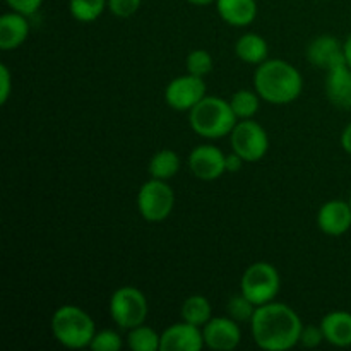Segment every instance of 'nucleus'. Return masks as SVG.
<instances>
[{"instance_id": "1", "label": "nucleus", "mask_w": 351, "mask_h": 351, "mask_svg": "<svg viewBox=\"0 0 351 351\" xmlns=\"http://www.w3.org/2000/svg\"><path fill=\"white\" fill-rule=\"evenodd\" d=\"M250 328L254 341L259 348L287 351L300 343L304 324L290 305L273 300L256 308Z\"/></svg>"}, {"instance_id": "2", "label": "nucleus", "mask_w": 351, "mask_h": 351, "mask_svg": "<svg viewBox=\"0 0 351 351\" xmlns=\"http://www.w3.org/2000/svg\"><path fill=\"white\" fill-rule=\"evenodd\" d=\"M254 89L257 95L273 105H288L302 95L304 79L297 67L281 58H267L257 65L254 74Z\"/></svg>"}, {"instance_id": "3", "label": "nucleus", "mask_w": 351, "mask_h": 351, "mask_svg": "<svg viewBox=\"0 0 351 351\" xmlns=\"http://www.w3.org/2000/svg\"><path fill=\"white\" fill-rule=\"evenodd\" d=\"M239 119L233 113L230 101L218 96H204L191 110L189 123L197 136L206 139H219L232 134Z\"/></svg>"}, {"instance_id": "4", "label": "nucleus", "mask_w": 351, "mask_h": 351, "mask_svg": "<svg viewBox=\"0 0 351 351\" xmlns=\"http://www.w3.org/2000/svg\"><path fill=\"white\" fill-rule=\"evenodd\" d=\"M51 332L62 346L71 350L89 348L96 335L91 315L77 305H62L51 315Z\"/></svg>"}, {"instance_id": "5", "label": "nucleus", "mask_w": 351, "mask_h": 351, "mask_svg": "<svg viewBox=\"0 0 351 351\" xmlns=\"http://www.w3.org/2000/svg\"><path fill=\"white\" fill-rule=\"evenodd\" d=\"M280 273L269 263L250 264L240 280V291L257 307L273 302L280 293Z\"/></svg>"}, {"instance_id": "6", "label": "nucleus", "mask_w": 351, "mask_h": 351, "mask_svg": "<svg viewBox=\"0 0 351 351\" xmlns=\"http://www.w3.org/2000/svg\"><path fill=\"white\" fill-rule=\"evenodd\" d=\"M110 315L120 329H132L144 324L147 317L146 295L134 287H122L110 297Z\"/></svg>"}, {"instance_id": "7", "label": "nucleus", "mask_w": 351, "mask_h": 351, "mask_svg": "<svg viewBox=\"0 0 351 351\" xmlns=\"http://www.w3.org/2000/svg\"><path fill=\"white\" fill-rule=\"evenodd\" d=\"M175 206V194L167 180L151 178L137 194V208L141 216L149 223L165 221L171 215Z\"/></svg>"}, {"instance_id": "8", "label": "nucleus", "mask_w": 351, "mask_h": 351, "mask_svg": "<svg viewBox=\"0 0 351 351\" xmlns=\"http://www.w3.org/2000/svg\"><path fill=\"white\" fill-rule=\"evenodd\" d=\"M233 153L242 156L247 163H256L266 156L269 149V137L266 129L256 120L245 119L237 122L230 134Z\"/></svg>"}, {"instance_id": "9", "label": "nucleus", "mask_w": 351, "mask_h": 351, "mask_svg": "<svg viewBox=\"0 0 351 351\" xmlns=\"http://www.w3.org/2000/svg\"><path fill=\"white\" fill-rule=\"evenodd\" d=\"M206 96L204 79L194 74L175 77L165 89V99L168 106L177 112H191Z\"/></svg>"}, {"instance_id": "10", "label": "nucleus", "mask_w": 351, "mask_h": 351, "mask_svg": "<svg viewBox=\"0 0 351 351\" xmlns=\"http://www.w3.org/2000/svg\"><path fill=\"white\" fill-rule=\"evenodd\" d=\"M187 163L192 175L199 180L211 182L226 173V154L211 144L194 147L189 154Z\"/></svg>"}, {"instance_id": "11", "label": "nucleus", "mask_w": 351, "mask_h": 351, "mask_svg": "<svg viewBox=\"0 0 351 351\" xmlns=\"http://www.w3.org/2000/svg\"><path fill=\"white\" fill-rule=\"evenodd\" d=\"M204 345L215 351H232L242 341L239 322L232 317H211L202 328Z\"/></svg>"}, {"instance_id": "12", "label": "nucleus", "mask_w": 351, "mask_h": 351, "mask_svg": "<svg viewBox=\"0 0 351 351\" xmlns=\"http://www.w3.org/2000/svg\"><path fill=\"white\" fill-rule=\"evenodd\" d=\"M204 346L202 328L185 321L161 332V351H201Z\"/></svg>"}, {"instance_id": "13", "label": "nucleus", "mask_w": 351, "mask_h": 351, "mask_svg": "<svg viewBox=\"0 0 351 351\" xmlns=\"http://www.w3.org/2000/svg\"><path fill=\"white\" fill-rule=\"evenodd\" d=\"M307 58L314 67L331 71L339 64H345V43L331 34H321L307 47Z\"/></svg>"}, {"instance_id": "14", "label": "nucleus", "mask_w": 351, "mask_h": 351, "mask_svg": "<svg viewBox=\"0 0 351 351\" xmlns=\"http://www.w3.org/2000/svg\"><path fill=\"white\" fill-rule=\"evenodd\" d=\"M317 225L321 232L329 237L345 235L351 228V204L339 199L326 202L319 209Z\"/></svg>"}, {"instance_id": "15", "label": "nucleus", "mask_w": 351, "mask_h": 351, "mask_svg": "<svg viewBox=\"0 0 351 351\" xmlns=\"http://www.w3.org/2000/svg\"><path fill=\"white\" fill-rule=\"evenodd\" d=\"M324 89L328 99L336 108L351 110V67L346 62L328 71Z\"/></svg>"}, {"instance_id": "16", "label": "nucleus", "mask_w": 351, "mask_h": 351, "mask_svg": "<svg viewBox=\"0 0 351 351\" xmlns=\"http://www.w3.org/2000/svg\"><path fill=\"white\" fill-rule=\"evenodd\" d=\"M27 16L19 12H7L0 17V48L5 51L16 50L29 34V23Z\"/></svg>"}, {"instance_id": "17", "label": "nucleus", "mask_w": 351, "mask_h": 351, "mask_svg": "<svg viewBox=\"0 0 351 351\" xmlns=\"http://www.w3.org/2000/svg\"><path fill=\"white\" fill-rule=\"evenodd\" d=\"M219 17L226 24L235 27H245L257 17L256 0H216Z\"/></svg>"}, {"instance_id": "18", "label": "nucleus", "mask_w": 351, "mask_h": 351, "mask_svg": "<svg viewBox=\"0 0 351 351\" xmlns=\"http://www.w3.org/2000/svg\"><path fill=\"white\" fill-rule=\"evenodd\" d=\"M324 339L331 345L346 348L351 346V314L345 311L329 312L321 321Z\"/></svg>"}, {"instance_id": "19", "label": "nucleus", "mask_w": 351, "mask_h": 351, "mask_svg": "<svg viewBox=\"0 0 351 351\" xmlns=\"http://www.w3.org/2000/svg\"><path fill=\"white\" fill-rule=\"evenodd\" d=\"M235 53L245 64L259 65L264 60H267L269 48H267V41L261 34L245 33L237 40Z\"/></svg>"}, {"instance_id": "20", "label": "nucleus", "mask_w": 351, "mask_h": 351, "mask_svg": "<svg viewBox=\"0 0 351 351\" xmlns=\"http://www.w3.org/2000/svg\"><path fill=\"white\" fill-rule=\"evenodd\" d=\"M151 178L158 180H170L180 170V156L173 149H161L149 160Z\"/></svg>"}, {"instance_id": "21", "label": "nucleus", "mask_w": 351, "mask_h": 351, "mask_svg": "<svg viewBox=\"0 0 351 351\" xmlns=\"http://www.w3.org/2000/svg\"><path fill=\"white\" fill-rule=\"evenodd\" d=\"M182 321L194 324L197 328H204L211 319V304L202 295H192L182 304Z\"/></svg>"}, {"instance_id": "22", "label": "nucleus", "mask_w": 351, "mask_h": 351, "mask_svg": "<svg viewBox=\"0 0 351 351\" xmlns=\"http://www.w3.org/2000/svg\"><path fill=\"white\" fill-rule=\"evenodd\" d=\"M127 346L132 351H161V335H158L149 326H137L129 329Z\"/></svg>"}, {"instance_id": "23", "label": "nucleus", "mask_w": 351, "mask_h": 351, "mask_svg": "<svg viewBox=\"0 0 351 351\" xmlns=\"http://www.w3.org/2000/svg\"><path fill=\"white\" fill-rule=\"evenodd\" d=\"M261 96L257 95V91H250V89H239L235 95L230 98V106H232L233 113L239 120L252 119L257 112H259L261 106Z\"/></svg>"}, {"instance_id": "24", "label": "nucleus", "mask_w": 351, "mask_h": 351, "mask_svg": "<svg viewBox=\"0 0 351 351\" xmlns=\"http://www.w3.org/2000/svg\"><path fill=\"white\" fill-rule=\"evenodd\" d=\"M108 7V0H69V10L79 23H93Z\"/></svg>"}, {"instance_id": "25", "label": "nucleus", "mask_w": 351, "mask_h": 351, "mask_svg": "<svg viewBox=\"0 0 351 351\" xmlns=\"http://www.w3.org/2000/svg\"><path fill=\"white\" fill-rule=\"evenodd\" d=\"M257 305H254L245 295L240 291V293L233 295L226 302V312H228L230 317L237 322H250L252 321L254 314H256Z\"/></svg>"}, {"instance_id": "26", "label": "nucleus", "mask_w": 351, "mask_h": 351, "mask_svg": "<svg viewBox=\"0 0 351 351\" xmlns=\"http://www.w3.org/2000/svg\"><path fill=\"white\" fill-rule=\"evenodd\" d=\"M185 67L189 74L204 77L213 71V57L206 50H192L185 58Z\"/></svg>"}, {"instance_id": "27", "label": "nucleus", "mask_w": 351, "mask_h": 351, "mask_svg": "<svg viewBox=\"0 0 351 351\" xmlns=\"http://www.w3.org/2000/svg\"><path fill=\"white\" fill-rule=\"evenodd\" d=\"M122 346L123 341L119 332L113 329H103L96 332L89 348L93 351H119Z\"/></svg>"}, {"instance_id": "28", "label": "nucleus", "mask_w": 351, "mask_h": 351, "mask_svg": "<svg viewBox=\"0 0 351 351\" xmlns=\"http://www.w3.org/2000/svg\"><path fill=\"white\" fill-rule=\"evenodd\" d=\"M143 0H108V9L117 17H130L139 10Z\"/></svg>"}, {"instance_id": "29", "label": "nucleus", "mask_w": 351, "mask_h": 351, "mask_svg": "<svg viewBox=\"0 0 351 351\" xmlns=\"http://www.w3.org/2000/svg\"><path fill=\"white\" fill-rule=\"evenodd\" d=\"M324 339V332H322L321 324L319 326H304L300 335V345L305 348H315L321 345Z\"/></svg>"}, {"instance_id": "30", "label": "nucleus", "mask_w": 351, "mask_h": 351, "mask_svg": "<svg viewBox=\"0 0 351 351\" xmlns=\"http://www.w3.org/2000/svg\"><path fill=\"white\" fill-rule=\"evenodd\" d=\"M5 3L14 12L24 14V16H33L34 12H38L43 0H5Z\"/></svg>"}, {"instance_id": "31", "label": "nucleus", "mask_w": 351, "mask_h": 351, "mask_svg": "<svg viewBox=\"0 0 351 351\" xmlns=\"http://www.w3.org/2000/svg\"><path fill=\"white\" fill-rule=\"evenodd\" d=\"M0 81H2V88H0V103H7L10 96V88H12V79H10V72L5 64L0 65Z\"/></svg>"}, {"instance_id": "32", "label": "nucleus", "mask_w": 351, "mask_h": 351, "mask_svg": "<svg viewBox=\"0 0 351 351\" xmlns=\"http://www.w3.org/2000/svg\"><path fill=\"white\" fill-rule=\"evenodd\" d=\"M243 163H245V160L237 153L226 154V171H230V173H237V171L242 170Z\"/></svg>"}, {"instance_id": "33", "label": "nucleus", "mask_w": 351, "mask_h": 351, "mask_svg": "<svg viewBox=\"0 0 351 351\" xmlns=\"http://www.w3.org/2000/svg\"><path fill=\"white\" fill-rule=\"evenodd\" d=\"M341 146L346 153L351 154V123L346 125V129L341 134Z\"/></svg>"}, {"instance_id": "34", "label": "nucleus", "mask_w": 351, "mask_h": 351, "mask_svg": "<svg viewBox=\"0 0 351 351\" xmlns=\"http://www.w3.org/2000/svg\"><path fill=\"white\" fill-rule=\"evenodd\" d=\"M345 57H346V64L351 67V34L348 36V40L345 41Z\"/></svg>"}, {"instance_id": "35", "label": "nucleus", "mask_w": 351, "mask_h": 351, "mask_svg": "<svg viewBox=\"0 0 351 351\" xmlns=\"http://www.w3.org/2000/svg\"><path fill=\"white\" fill-rule=\"evenodd\" d=\"M187 2H191L192 5H209V3L216 2V0H187Z\"/></svg>"}, {"instance_id": "36", "label": "nucleus", "mask_w": 351, "mask_h": 351, "mask_svg": "<svg viewBox=\"0 0 351 351\" xmlns=\"http://www.w3.org/2000/svg\"><path fill=\"white\" fill-rule=\"evenodd\" d=\"M350 204H351V197H350Z\"/></svg>"}]
</instances>
